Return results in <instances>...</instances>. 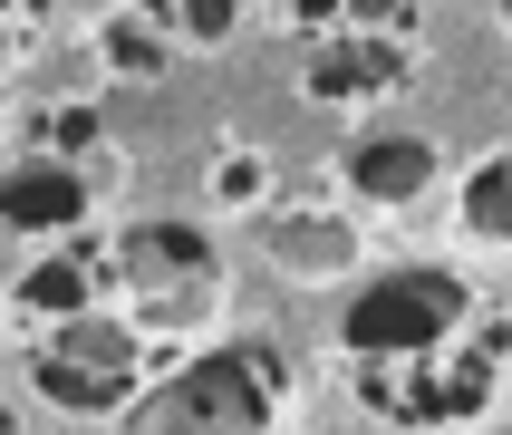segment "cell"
<instances>
[{
    "instance_id": "obj_1",
    "label": "cell",
    "mask_w": 512,
    "mask_h": 435,
    "mask_svg": "<svg viewBox=\"0 0 512 435\" xmlns=\"http://www.w3.org/2000/svg\"><path fill=\"white\" fill-rule=\"evenodd\" d=\"M281 406H290L281 348L223 339V348H203V358H184L174 377H155L126 406V435H271Z\"/></svg>"
},
{
    "instance_id": "obj_11",
    "label": "cell",
    "mask_w": 512,
    "mask_h": 435,
    "mask_svg": "<svg viewBox=\"0 0 512 435\" xmlns=\"http://www.w3.org/2000/svg\"><path fill=\"white\" fill-rule=\"evenodd\" d=\"M145 20L174 29L184 49H223L232 29H242V0H145Z\"/></svg>"
},
{
    "instance_id": "obj_10",
    "label": "cell",
    "mask_w": 512,
    "mask_h": 435,
    "mask_svg": "<svg viewBox=\"0 0 512 435\" xmlns=\"http://www.w3.org/2000/svg\"><path fill=\"white\" fill-rule=\"evenodd\" d=\"M300 10V39L319 29H377V39H416V10L406 0H290Z\"/></svg>"
},
{
    "instance_id": "obj_6",
    "label": "cell",
    "mask_w": 512,
    "mask_h": 435,
    "mask_svg": "<svg viewBox=\"0 0 512 435\" xmlns=\"http://www.w3.org/2000/svg\"><path fill=\"white\" fill-rule=\"evenodd\" d=\"M116 261H126V281L155 300V319H194L203 300H213V281H223V271H213V242H203L194 223H136Z\"/></svg>"
},
{
    "instance_id": "obj_9",
    "label": "cell",
    "mask_w": 512,
    "mask_h": 435,
    "mask_svg": "<svg viewBox=\"0 0 512 435\" xmlns=\"http://www.w3.org/2000/svg\"><path fill=\"white\" fill-rule=\"evenodd\" d=\"M97 290H107V281H97V252H49V261L20 281V310H29V319H78Z\"/></svg>"
},
{
    "instance_id": "obj_12",
    "label": "cell",
    "mask_w": 512,
    "mask_h": 435,
    "mask_svg": "<svg viewBox=\"0 0 512 435\" xmlns=\"http://www.w3.org/2000/svg\"><path fill=\"white\" fill-rule=\"evenodd\" d=\"M464 232H474V242H512V155H493V165L464 184Z\"/></svg>"
},
{
    "instance_id": "obj_2",
    "label": "cell",
    "mask_w": 512,
    "mask_h": 435,
    "mask_svg": "<svg viewBox=\"0 0 512 435\" xmlns=\"http://www.w3.org/2000/svg\"><path fill=\"white\" fill-rule=\"evenodd\" d=\"M484 300H474V281L464 271H435V261H406V271H377V281H358V300L339 310V339L358 368H377V358H426V348L464 339V329H484Z\"/></svg>"
},
{
    "instance_id": "obj_3",
    "label": "cell",
    "mask_w": 512,
    "mask_h": 435,
    "mask_svg": "<svg viewBox=\"0 0 512 435\" xmlns=\"http://www.w3.org/2000/svg\"><path fill=\"white\" fill-rule=\"evenodd\" d=\"M493 387H503V319H484V329L426 348V358H377V368H358V406L387 416V426H406V435L484 416Z\"/></svg>"
},
{
    "instance_id": "obj_4",
    "label": "cell",
    "mask_w": 512,
    "mask_h": 435,
    "mask_svg": "<svg viewBox=\"0 0 512 435\" xmlns=\"http://www.w3.org/2000/svg\"><path fill=\"white\" fill-rule=\"evenodd\" d=\"M29 387L58 406V416H126V406L155 387V348H145L136 319H58V329H39V348H29Z\"/></svg>"
},
{
    "instance_id": "obj_8",
    "label": "cell",
    "mask_w": 512,
    "mask_h": 435,
    "mask_svg": "<svg viewBox=\"0 0 512 435\" xmlns=\"http://www.w3.org/2000/svg\"><path fill=\"white\" fill-rule=\"evenodd\" d=\"M435 174H445V155L426 136H358L348 145V194L358 203H426Z\"/></svg>"
},
{
    "instance_id": "obj_7",
    "label": "cell",
    "mask_w": 512,
    "mask_h": 435,
    "mask_svg": "<svg viewBox=\"0 0 512 435\" xmlns=\"http://www.w3.org/2000/svg\"><path fill=\"white\" fill-rule=\"evenodd\" d=\"M0 223H10V232H39V242L78 232L87 223V174L58 165V155H20V165L0 174Z\"/></svg>"
},
{
    "instance_id": "obj_5",
    "label": "cell",
    "mask_w": 512,
    "mask_h": 435,
    "mask_svg": "<svg viewBox=\"0 0 512 435\" xmlns=\"http://www.w3.org/2000/svg\"><path fill=\"white\" fill-rule=\"evenodd\" d=\"M416 49L406 39H377V29H319L310 49H300V97L310 107H377V97H397Z\"/></svg>"
}]
</instances>
